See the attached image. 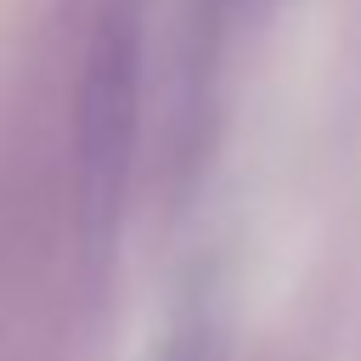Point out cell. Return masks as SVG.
<instances>
[{
	"mask_svg": "<svg viewBox=\"0 0 361 361\" xmlns=\"http://www.w3.org/2000/svg\"><path fill=\"white\" fill-rule=\"evenodd\" d=\"M135 141V45L124 28H102L85 62L79 90V158H85V209L107 220L124 192V164Z\"/></svg>",
	"mask_w": 361,
	"mask_h": 361,
	"instance_id": "6da1fadb",
	"label": "cell"
},
{
	"mask_svg": "<svg viewBox=\"0 0 361 361\" xmlns=\"http://www.w3.org/2000/svg\"><path fill=\"white\" fill-rule=\"evenodd\" d=\"M164 361H209V355H203V344H197V338H175V344L164 350Z\"/></svg>",
	"mask_w": 361,
	"mask_h": 361,
	"instance_id": "7a4b0ae2",
	"label": "cell"
}]
</instances>
